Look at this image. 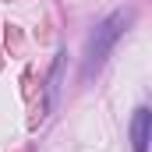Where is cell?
<instances>
[{
    "mask_svg": "<svg viewBox=\"0 0 152 152\" xmlns=\"http://www.w3.org/2000/svg\"><path fill=\"white\" fill-rule=\"evenodd\" d=\"M127 21H131V11H113L99 28H96V36L88 39V60H85V75H92L103 60H106V53L113 50V42L124 36V28H127Z\"/></svg>",
    "mask_w": 152,
    "mask_h": 152,
    "instance_id": "cell-1",
    "label": "cell"
},
{
    "mask_svg": "<svg viewBox=\"0 0 152 152\" xmlns=\"http://www.w3.org/2000/svg\"><path fill=\"white\" fill-rule=\"evenodd\" d=\"M149 127H152L149 106H138V110H134V120H131V142H134V152H149Z\"/></svg>",
    "mask_w": 152,
    "mask_h": 152,
    "instance_id": "cell-2",
    "label": "cell"
}]
</instances>
